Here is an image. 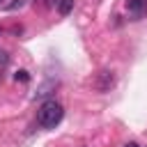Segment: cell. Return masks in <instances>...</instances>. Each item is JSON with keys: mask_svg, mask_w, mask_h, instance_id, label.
I'll use <instances>...</instances> for the list:
<instances>
[{"mask_svg": "<svg viewBox=\"0 0 147 147\" xmlns=\"http://www.w3.org/2000/svg\"><path fill=\"white\" fill-rule=\"evenodd\" d=\"M7 62H9V55H7V51H2V48H0V67H5Z\"/></svg>", "mask_w": 147, "mask_h": 147, "instance_id": "obj_8", "label": "cell"}, {"mask_svg": "<svg viewBox=\"0 0 147 147\" xmlns=\"http://www.w3.org/2000/svg\"><path fill=\"white\" fill-rule=\"evenodd\" d=\"M64 117V108L62 103H57L55 99H48L41 103V108L37 110V122L41 129H55Z\"/></svg>", "mask_w": 147, "mask_h": 147, "instance_id": "obj_1", "label": "cell"}, {"mask_svg": "<svg viewBox=\"0 0 147 147\" xmlns=\"http://www.w3.org/2000/svg\"><path fill=\"white\" fill-rule=\"evenodd\" d=\"M90 85H92V90H96V92H110V90L115 87V71H110V69H99V71L92 76Z\"/></svg>", "mask_w": 147, "mask_h": 147, "instance_id": "obj_2", "label": "cell"}, {"mask_svg": "<svg viewBox=\"0 0 147 147\" xmlns=\"http://www.w3.org/2000/svg\"><path fill=\"white\" fill-rule=\"evenodd\" d=\"M0 2H2V0H0Z\"/></svg>", "mask_w": 147, "mask_h": 147, "instance_id": "obj_10", "label": "cell"}, {"mask_svg": "<svg viewBox=\"0 0 147 147\" xmlns=\"http://www.w3.org/2000/svg\"><path fill=\"white\" fill-rule=\"evenodd\" d=\"M124 147H138V142H126Z\"/></svg>", "mask_w": 147, "mask_h": 147, "instance_id": "obj_9", "label": "cell"}, {"mask_svg": "<svg viewBox=\"0 0 147 147\" xmlns=\"http://www.w3.org/2000/svg\"><path fill=\"white\" fill-rule=\"evenodd\" d=\"M55 87H57V80H55V83H48V85H44V87H39L34 96H46V94H51L48 90H55Z\"/></svg>", "mask_w": 147, "mask_h": 147, "instance_id": "obj_5", "label": "cell"}, {"mask_svg": "<svg viewBox=\"0 0 147 147\" xmlns=\"http://www.w3.org/2000/svg\"><path fill=\"white\" fill-rule=\"evenodd\" d=\"M126 9H129V14L140 18L142 14H147V0H126Z\"/></svg>", "mask_w": 147, "mask_h": 147, "instance_id": "obj_3", "label": "cell"}, {"mask_svg": "<svg viewBox=\"0 0 147 147\" xmlns=\"http://www.w3.org/2000/svg\"><path fill=\"white\" fill-rule=\"evenodd\" d=\"M71 9H74V0H60V2H57V11H60L62 16H67Z\"/></svg>", "mask_w": 147, "mask_h": 147, "instance_id": "obj_4", "label": "cell"}, {"mask_svg": "<svg viewBox=\"0 0 147 147\" xmlns=\"http://www.w3.org/2000/svg\"><path fill=\"white\" fill-rule=\"evenodd\" d=\"M14 78H16V80H21V83H28V80H30V74H28L25 69H21V71H16V74H14Z\"/></svg>", "mask_w": 147, "mask_h": 147, "instance_id": "obj_6", "label": "cell"}, {"mask_svg": "<svg viewBox=\"0 0 147 147\" xmlns=\"http://www.w3.org/2000/svg\"><path fill=\"white\" fill-rule=\"evenodd\" d=\"M23 5H25V0H14V2H9L5 9H7V11H14V9H21Z\"/></svg>", "mask_w": 147, "mask_h": 147, "instance_id": "obj_7", "label": "cell"}]
</instances>
